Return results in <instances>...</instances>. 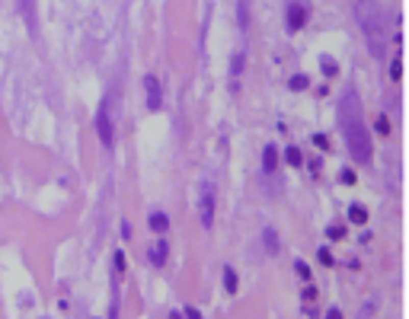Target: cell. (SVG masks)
<instances>
[{"mask_svg": "<svg viewBox=\"0 0 409 319\" xmlns=\"http://www.w3.org/2000/svg\"><path fill=\"white\" fill-rule=\"evenodd\" d=\"M336 122H339V131L345 137L348 157H352L358 166H368L371 157H374V140L365 125V105L362 96L355 90H342L339 102H336Z\"/></svg>", "mask_w": 409, "mask_h": 319, "instance_id": "1", "label": "cell"}, {"mask_svg": "<svg viewBox=\"0 0 409 319\" xmlns=\"http://www.w3.org/2000/svg\"><path fill=\"white\" fill-rule=\"evenodd\" d=\"M355 19L365 32V42L371 54L384 61L387 57V42H390V29H387V10L380 0H355Z\"/></svg>", "mask_w": 409, "mask_h": 319, "instance_id": "2", "label": "cell"}, {"mask_svg": "<svg viewBox=\"0 0 409 319\" xmlns=\"http://www.w3.org/2000/svg\"><path fill=\"white\" fill-rule=\"evenodd\" d=\"M96 134H99V144L109 150L115 144V122H112V99L106 96L99 112H96Z\"/></svg>", "mask_w": 409, "mask_h": 319, "instance_id": "3", "label": "cell"}, {"mask_svg": "<svg viewBox=\"0 0 409 319\" xmlns=\"http://www.w3.org/2000/svg\"><path fill=\"white\" fill-rule=\"evenodd\" d=\"M310 22V7L304 0H288L285 4V29L288 32H300Z\"/></svg>", "mask_w": 409, "mask_h": 319, "instance_id": "4", "label": "cell"}, {"mask_svg": "<svg viewBox=\"0 0 409 319\" xmlns=\"http://www.w3.org/2000/svg\"><path fill=\"white\" fill-rule=\"evenodd\" d=\"M198 214H201V227L211 230V227H214V185H211V182L201 185V195H198Z\"/></svg>", "mask_w": 409, "mask_h": 319, "instance_id": "5", "label": "cell"}, {"mask_svg": "<svg viewBox=\"0 0 409 319\" xmlns=\"http://www.w3.org/2000/svg\"><path fill=\"white\" fill-rule=\"evenodd\" d=\"M144 93H147V109L150 112H160L163 109V90H160V80L147 74L144 77Z\"/></svg>", "mask_w": 409, "mask_h": 319, "instance_id": "6", "label": "cell"}, {"mask_svg": "<svg viewBox=\"0 0 409 319\" xmlns=\"http://www.w3.org/2000/svg\"><path fill=\"white\" fill-rule=\"evenodd\" d=\"M275 169H278V147H275V144H266V147H262V182L272 179Z\"/></svg>", "mask_w": 409, "mask_h": 319, "instance_id": "7", "label": "cell"}, {"mask_svg": "<svg viewBox=\"0 0 409 319\" xmlns=\"http://www.w3.org/2000/svg\"><path fill=\"white\" fill-rule=\"evenodd\" d=\"M147 258H150V265H154V268H163V265H166V258H170V243H166L163 236H160V240L150 246Z\"/></svg>", "mask_w": 409, "mask_h": 319, "instance_id": "8", "label": "cell"}, {"mask_svg": "<svg viewBox=\"0 0 409 319\" xmlns=\"http://www.w3.org/2000/svg\"><path fill=\"white\" fill-rule=\"evenodd\" d=\"M262 246H266V252H269V255H278V252H282L278 230H272V227H266V230H262Z\"/></svg>", "mask_w": 409, "mask_h": 319, "instance_id": "9", "label": "cell"}, {"mask_svg": "<svg viewBox=\"0 0 409 319\" xmlns=\"http://www.w3.org/2000/svg\"><path fill=\"white\" fill-rule=\"evenodd\" d=\"M147 223H150V230L157 233V236H163L166 230H170V217H166L163 211H150V214H147Z\"/></svg>", "mask_w": 409, "mask_h": 319, "instance_id": "10", "label": "cell"}, {"mask_svg": "<svg viewBox=\"0 0 409 319\" xmlns=\"http://www.w3.org/2000/svg\"><path fill=\"white\" fill-rule=\"evenodd\" d=\"M237 26L240 32H249V0H237Z\"/></svg>", "mask_w": 409, "mask_h": 319, "instance_id": "11", "label": "cell"}, {"mask_svg": "<svg viewBox=\"0 0 409 319\" xmlns=\"http://www.w3.org/2000/svg\"><path fill=\"white\" fill-rule=\"evenodd\" d=\"M237 284H240L237 271H234L231 265H224V291H227V294H234V291H237Z\"/></svg>", "mask_w": 409, "mask_h": 319, "instance_id": "12", "label": "cell"}, {"mask_svg": "<svg viewBox=\"0 0 409 319\" xmlns=\"http://www.w3.org/2000/svg\"><path fill=\"white\" fill-rule=\"evenodd\" d=\"M320 70H323V77H336V74H339V64H336L329 54H323L320 57Z\"/></svg>", "mask_w": 409, "mask_h": 319, "instance_id": "13", "label": "cell"}, {"mask_svg": "<svg viewBox=\"0 0 409 319\" xmlns=\"http://www.w3.org/2000/svg\"><path fill=\"white\" fill-rule=\"evenodd\" d=\"M307 86H310V80H307L304 74H294L291 80H288V90H291V93H304Z\"/></svg>", "mask_w": 409, "mask_h": 319, "instance_id": "14", "label": "cell"}, {"mask_svg": "<svg viewBox=\"0 0 409 319\" xmlns=\"http://www.w3.org/2000/svg\"><path fill=\"white\" fill-rule=\"evenodd\" d=\"M348 220H352V223H365L368 220V208L365 205H352V208H348Z\"/></svg>", "mask_w": 409, "mask_h": 319, "instance_id": "15", "label": "cell"}, {"mask_svg": "<svg viewBox=\"0 0 409 319\" xmlns=\"http://www.w3.org/2000/svg\"><path fill=\"white\" fill-rule=\"evenodd\" d=\"M285 163H288V166H300V163H304V157H300V150L294 144L285 147Z\"/></svg>", "mask_w": 409, "mask_h": 319, "instance_id": "16", "label": "cell"}, {"mask_svg": "<svg viewBox=\"0 0 409 319\" xmlns=\"http://www.w3.org/2000/svg\"><path fill=\"white\" fill-rule=\"evenodd\" d=\"M326 240H333V243L345 240V227H342V223H329V227H326Z\"/></svg>", "mask_w": 409, "mask_h": 319, "instance_id": "17", "label": "cell"}, {"mask_svg": "<svg viewBox=\"0 0 409 319\" xmlns=\"http://www.w3.org/2000/svg\"><path fill=\"white\" fill-rule=\"evenodd\" d=\"M243 57H246L243 51L234 54V61H231V74H234V77H240V70H243Z\"/></svg>", "mask_w": 409, "mask_h": 319, "instance_id": "18", "label": "cell"}, {"mask_svg": "<svg viewBox=\"0 0 409 319\" xmlns=\"http://www.w3.org/2000/svg\"><path fill=\"white\" fill-rule=\"evenodd\" d=\"M294 275H297V278H304V281H310V265L297 258V262H294Z\"/></svg>", "mask_w": 409, "mask_h": 319, "instance_id": "19", "label": "cell"}, {"mask_svg": "<svg viewBox=\"0 0 409 319\" xmlns=\"http://www.w3.org/2000/svg\"><path fill=\"white\" fill-rule=\"evenodd\" d=\"M374 128H377V134H384V137H387V134H390V122H387V115H377Z\"/></svg>", "mask_w": 409, "mask_h": 319, "instance_id": "20", "label": "cell"}, {"mask_svg": "<svg viewBox=\"0 0 409 319\" xmlns=\"http://www.w3.org/2000/svg\"><path fill=\"white\" fill-rule=\"evenodd\" d=\"M317 258H320L323 265H336V262H333V252L326 249V246H320V252H317Z\"/></svg>", "mask_w": 409, "mask_h": 319, "instance_id": "21", "label": "cell"}, {"mask_svg": "<svg viewBox=\"0 0 409 319\" xmlns=\"http://www.w3.org/2000/svg\"><path fill=\"white\" fill-rule=\"evenodd\" d=\"M390 77H393V80H400V77H403V64H400V61H393V64H390Z\"/></svg>", "mask_w": 409, "mask_h": 319, "instance_id": "22", "label": "cell"}, {"mask_svg": "<svg viewBox=\"0 0 409 319\" xmlns=\"http://www.w3.org/2000/svg\"><path fill=\"white\" fill-rule=\"evenodd\" d=\"M183 313H186V319H201V313L195 310V306H186V310H183Z\"/></svg>", "mask_w": 409, "mask_h": 319, "instance_id": "23", "label": "cell"}, {"mask_svg": "<svg viewBox=\"0 0 409 319\" xmlns=\"http://www.w3.org/2000/svg\"><path fill=\"white\" fill-rule=\"evenodd\" d=\"M118 230H122V240H131V223L128 220H122V227H118Z\"/></svg>", "mask_w": 409, "mask_h": 319, "instance_id": "24", "label": "cell"}, {"mask_svg": "<svg viewBox=\"0 0 409 319\" xmlns=\"http://www.w3.org/2000/svg\"><path fill=\"white\" fill-rule=\"evenodd\" d=\"M342 182L352 185V182H355V172H352V169H342Z\"/></svg>", "mask_w": 409, "mask_h": 319, "instance_id": "25", "label": "cell"}, {"mask_svg": "<svg viewBox=\"0 0 409 319\" xmlns=\"http://www.w3.org/2000/svg\"><path fill=\"white\" fill-rule=\"evenodd\" d=\"M314 297H317V287L307 284V287H304V300H314Z\"/></svg>", "mask_w": 409, "mask_h": 319, "instance_id": "26", "label": "cell"}, {"mask_svg": "<svg viewBox=\"0 0 409 319\" xmlns=\"http://www.w3.org/2000/svg\"><path fill=\"white\" fill-rule=\"evenodd\" d=\"M314 140H317V147H323V150H326V147H329V140H326V137H323V134H317Z\"/></svg>", "mask_w": 409, "mask_h": 319, "instance_id": "27", "label": "cell"}, {"mask_svg": "<svg viewBox=\"0 0 409 319\" xmlns=\"http://www.w3.org/2000/svg\"><path fill=\"white\" fill-rule=\"evenodd\" d=\"M326 319H342V313H339V310L333 306V310H326Z\"/></svg>", "mask_w": 409, "mask_h": 319, "instance_id": "28", "label": "cell"}, {"mask_svg": "<svg viewBox=\"0 0 409 319\" xmlns=\"http://www.w3.org/2000/svg\"><path fill=\"white\" fill-rule=\"evenodd\" d=\"M170 319H183V313H179V310H173V313H170Z\"/></svg>", "mask_w": 409, "mask_h": 319, "instance_id": "29", "label": "cell"}, {"mask_svg": "<svg viewBox=\"0 0 409 319\" xmlns=\"http://www.w3.org/2000/svg\"><path fill=\"white\" fill-rule=\"evenodd\" d=\"M22 4H26V0H22Z\"/></svg>", "mask_w": 409, "mask_h": 319, "instance_id": "30", "label": "cell"}]
</instances>
